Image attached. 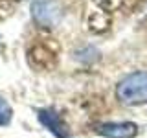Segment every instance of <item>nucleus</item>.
<instances>
[{"label":"nucleus","instance_id":"nucleus-1","mask_svg":"<svg viewBox=\"0 0 147 138\" xmlns=\"http://www.w3.org/2000/svg\"><path fill=\"white\" fill-rule=\"evenodd\" d=\"M116 98L121 105L138 107L147 103V70L127 74L116 85Z\"/></svg>","mask_w":147,"mask_h":138},{"label":"nucleus","instance_id":"nucleus-3","mask_svg":"<svg viewBox=\"0 0 147 138\" xmlns=\"http://www.w3.org/2000/svg\"><path fill=\"white\" fill-rule=\"evenodd\" d=\"M37 118H39V122L42 123L55 138H72L66 123L63 122V118L59 116L55 110H52V109H39L37 110Z\"/></svg>","mask_w":147,"mask_h":138},{"label":"nucleus","instance_id":"nucleus-4","mask_svg":"<svg viewBox=\"0 0 147 138\" xmlns=\"http://www.w3.org/2000/svg\"><path fill=\"white\" fill-rule=\"evenodd\" d=\"M31 15L40 26H53L59 18V11L53 0H33L31 2Z\"/></svg>","mask_w":147,"mask_h":138},{"label":"nucleus","instance_id":"nucleus-5","mask_svg":"<svg viewBox=\"0 0 147 138\" xmlns=\"http://www.w3.org/2000/svg\"><path fill=\"white\" fill-rule=\"evenodd\" d=\"M11 118H13V109L11 105L6 101L4 96H0V127H6L11 123Z\"/></svg>","mask_w":147,"mask_h":138},{"label":"nucleus","instance_id":"nucleus-2","mask_svg":"<svg viewBox=\"0 0 147 138\" xmlns=\"http://www.w3.org/2000/svg\"><path fill=\"white\" fill-rule=\"evenodd\" d=\"M96 133L105 138H134L138 125L134 122H105L96 127Z\"/></svg>","mask_w":147,"mask_h":138}]
</instances>
